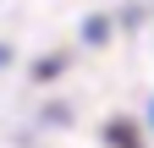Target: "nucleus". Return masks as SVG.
Returning a JSON list of instances; mask_svg holds the SVG:
<instances>
[]
</instances>
